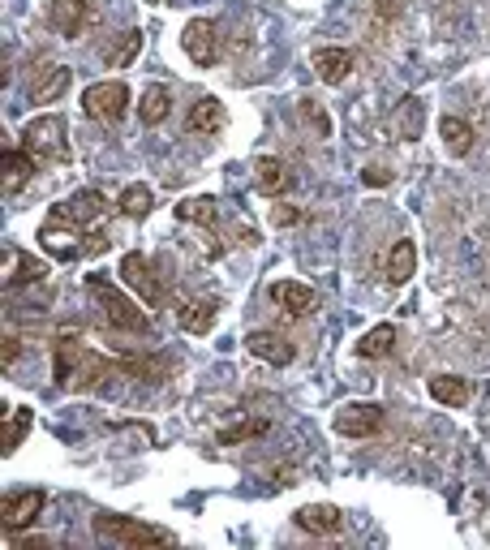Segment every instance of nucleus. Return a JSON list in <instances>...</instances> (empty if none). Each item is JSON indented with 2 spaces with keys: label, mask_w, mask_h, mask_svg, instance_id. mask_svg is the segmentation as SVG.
<instances>
[{
  "label": "nucleus",
  "mask_w": 490,
  "mask_h": 550,
  "mask_svg": "<svg viewBox=\"0 0 490 550\" xmlns=\"http://www.w3.org/2000/svg\"><path fill=\"white\" fill-rule=\"evenodd\" d=\"M181 43H185V52H190L194 65L211 69L215 61H220V31H215L211 18H194V22L181 31Z\"/></svg>",
  "instance_id": "nucleus-9"
},
{
  "label": "nucleus",
  "mask_w": 490,
  "mask_h": 550,
  "mask_svg": "<svg viewBox=\"0 0 490 550\" xmlns=\"http://www.w3.org/2000/svg\"><path fill=\"white\" fill-rule=\"evenodd\" d=\"M168 112H172V91L168 86H151V91L142 95V104H138V121L147 129H155V125L168 121Z\"/></svg>",
  "instance_id": "nucleus-24"
},
{
  "label": "nucleus",
  "mask_w": 490,
  "mask_h": 550,
  "mask_svg": "<svg viewBox=\"0 0 490 550\" xmlns=\"http://www.w3.org/2000/svg\"><path fill=\"white\" fill-rule=\"evenodd\" d=\"M297 529L306 533H340V512L331 503H310V508L297 512Z\"/></svg>",
  "instance_id": "nucleus-25"
},
{
  "label": "nucleus",
  "mask_w": 490,
  "mask_h": 550,
  "mask_svg": "<svg viewBox=\"0 0 490 550\" xmlns=\"http://www.w3.org/2000/svg\"><path fill=\"white\" fill-rule=\"evenodd\" d=\"M413 267H417V250H413V241H396V245H392V254H387V284H392V288L409 284V280H413Z\"/></svg>",
  "instance_id": "nucleus-22"
},
{
  "label": "nucleus",
  "mask_w": 490,
  "mask_h": 550,
  "mask_svg": "<svg viewBox=\"0 0 490 550\" xmlns=\"http://www.w3.org/2000/svg\"><path fill=\"white\" fill-rule=\"evenodd\" d=\"M177 220L181 224L220 228V202H215V198H185V202H177Z\"/></svg>",
  "instance_id": "nucleus-23"
},
{
  "label": "nucleus",
  "mask_w": 490,
  "mask_h": 550,
  "mask_svg": "<svg viewBox=\"0 0 490 550\" xmlns=\"http://www.w3.org/2000/svg\"><path fill=\"white\" fill-rule=\"evenodd\" d=\"M280 228H288V224H301V211L297 207H276V215H271Z\"/></svg>",
  "instance_id": "nucleus-37"
},
{
  "label": "nucleus",
  "mask_w": 490,
  "mask_h": 550,
  "mask_svg": "<svg viewBox=\"0 0 490 550\" xmlns=\"http://www.w3.org/2000/svg\"><path fill=\"white\" fill-rule=\"evenodd\" d=\"M271 301H276L284 314H310L314 306H319V293H314L310 284L280 280V284H271Z\"/></svg>",
  "instance_id": "nucleus-14"
},
{
  "label": "nucleus",
  "mask_w": 490,
  "mask_h": 550,
  "mask_svg": "<svg viewBox=\"0 0 490 550\" xmlns=\"http://www.w3.org/2000/svg\"><path fill=\"white\" fill-rule=\"evenodd\" d=\"M147 5H160V0H147Z\"/></svg>",
  "instance_id": "nucleus-39"
},
{
  "label": "nucleus",
  "mask_w": 490,
  "mask_h": 550,
  "mask_svg": "<svg viewBox=\"0 0 490 550\" xmlns=\"http://www.w3.org/2000/svg\"><path fill=\"white\" fill-rule=\"evenodd\" d=\"M86 293H91L99 318H104L112 331H121V336H151V331H155L151 314L138 310L134 301H129L121 288L108 280V275H86Z\"/></svg>",
  "instance_id": "nucleus-2"
},
{
  "label": "nucleus",
  "mask_w": 490,
  "mask_h": 550,
  "mask_svg": "<svg viewBox=\"0 0 490 550\" xmlns=\"http://www.w3.org/2000/svg\"><path fill=\"white\" fill-rule=\"evenodd\" d=\"M439 138H443V147H448L452 155H469L473 151V125L460 121V117H443L439 121Z\"/></svg>",
  "instance_id": "nucleus-27"
},
{
  "label": "nucleus",
  "mask_w": 490,
  "mask_h": 550,
  "mask_svg": "<svg viewBox=\"0 0 490 550\" xmlns=\"http://www.w3.org/2000/svg\"><path fill=\"white\" fill-rule=\"evenodd\" d=\"M138 52H142V35H138V31H129L121 43H112V48L104 52V65H108V69H125Z\"/></svg>",
  "instance_id": "nucleus-31"
},
{
  "label": "nucleus",
  "mask_w": 490,
  "mask_h": 550,
  "mask_svg": "<svg viewBox=\"0 0 490 550\" xmlns=\"http://www.w3.org/2000/svg\"><path fill=\"white\" fill-rule=\"evenodd\" d=\"M185 129L190 134H220L224 129V104L220 99H198V104L190 108V121H185Z\"/></svg>",
  "instance_id": "nucleus-21"
},
{
  "label": "nucleus",
  "mask_w": 490,
  "mask_h": 550,
  "mask_svg": "<svg viewBox=\"0 0 490 550\" xmlns=\"http://www.w3.org/2000/svg\"><path fill=\"white\" fill-rule=\"evenodd\" d=\"M362 181H366V185H374V190H379V185H387V181H392V172H387V168H366V172H362Z\"/></svg>",
  "instance_id": "nucleus-38"
},
{
  "label": "nucleus",
  "mask_w": 490,
  "mask_h": 550,
  "mask_svg": "<svg viewBox=\"0 0 490 550\" xmlns=\"http://www.w3.org/2000/svg\"><path fill=\"white\" fill-rule=\"evenodd\" d=\"M82 112H86L91 121L117 125L125 112H129V86H125V82H95V86H86Z\"/></svg>",
  "instance_id": "nucleus-5"
},
{
  "label": "nucleus",
  "mask_w": 490,
  "mask_h": 550,
  "mask_svg": "<svg viewBox=\"0 0 490 550\" xmlns=\"http://www.w3.org/2000/svg\"><path fill=\"white\" fill-rule=\"evenodd\" d=\"M121 370L138 374L142 383H164V374H168V357H129V361H121Z\"/></svg>",
  "instance_id": "nucleus-29"
},
{
  "label": "nucleus",
  "mask_w": 490,
  "mask_h": 550,
  "mask_svg": "<svg viewBox=\"0 0 490 550\" xmlns=\"http://www.w3.org/2000/svg\"><path fill=\"white\" fill-rule=\"evenodd\" d=\"M254 185H258V194H284L288 185H293V168H288L284 159H276V155H258Z\"/></svg>",
  "instance_id": "nucleus-15"
},
{
  "label": "nucleus",
  "mask_w": 490,
  "mask_h": 550,
  "mask_svg": "<svg viewBox=\"0 0 490 550\" xmlns=\"http://www.w3.org/2000/svg\"><path fill=\"white\" fill-rule=\"evenodd\" d=\"M35 413L31 409H5V422H0V452H18V443L31 434Z\"/></svg>",
  "instance_id": "nucleus-20"
},
{
  "label": "nucleus",
  "mask_w": 490,
  "mask_h": 550,
  "mask_svg": "<svg viewBox=\"0 0 490 550\" xmlns=\"http://www.w3.org/2000/svg\"><path fill=\"white\" fill-rule=\"evenodd\" d=\"M267 434V417H245V422L220 430V447H233V443H245V439H258Z\"/></svg>",
  "instance_id": "nucleus-32"
},
{
  "label": "nucleus",
  "mask_w": 490,
  "mask_h": 550,
  "mask_svg": "<svg viewBox=\"0 0 490 550\" xmlns=\"http://www.w3.org/2000/svg\"><path fill=\"white\" fill-rule=\"evenodd\" d=\"M5 258H9L5 284H35V280H43V275H48V267L35 263L31 254H13V250H5Z\"/></svg>",
  "instance_id": "nucleus-28"
},
{
  "label": "nucleus",
  "mask_w": 490,
  "mask_h": 550,
  "mask_svg": "<svg viewBox=\"0 0 490 550\" xmlns=\"http://www.w3.org/2000/svg\"><path fill=\"white\" fill-rule=\"evenodd\" d=\"M121 280L134 288V293L147 301L151 310L164 306V284H160V275L151 271V263H147L142 254H125V258H121Z\"/></svg>",
  "instance_id": "nucleus-7"
},
{
  "label": "nucleus",
  "mask_w": 490,
  "mask_h": 550,
  "mask_svg": "<svg viewBox=\"0 0 490 550\" xmlns=\"http://www.w3.org/2000/svg\"><path fill=\"white\" fill-rule=\"evenodd\" d=\"M374 13H379V22H396L405 13V0H374Z\"/></svg>",
  "instance_id": "nucleus-35"
},
{
  "label": "nucleus",
  "mask_w": 490,
  "mask_h": 550,
  "mask_svg": "<svg viewBox=\"0 0 490 550\" xmlns=\"http://www.w3.org/2000/svg\"><path fill=\"white\" fill-rule=\"evenodd\" d=\"M245 349H250L258 361H267V366H288V361L297 357L293 340L280 336V331H250V336H245Z\"/></svg>",
  "instance_id": "nucleus-12"
},
{
  "label": "nucleus",
  "mask_w": 490,
  "mask_h": 550,
  "mask_svg": "<svg viewBox=\"0 0 490 550\" xmlns=\"http://www.w3.org/2000/svg\"><path fill=\"white\" fill-rule=\"evenodd\" d=\"M0 344H5V349H0V361H5V370H13V361L22 357V340L18 336H5Z\"/></svg>",
  "instance_id": "nucleus-36"
},
{
  "label": "nucleus",
  "mask_w": 490,
  "mask_h": 550,
  "mask_svg": "<svg viewBox=\"0 0 490 550\" xmlns=\"http://www.w3.org/2000/svg\"><path fill=\"white\" fill-rule=\"evenodd\" d=\"M392 344H396V327H392V323H379V327H370L366 336L357 340V357L383 361L387 353H392Z\"/></svg>",
  "instance_id": "nucleus-26"
},
{
  "label": "nucleus",
  "mask_w": 490,
  "mask_h": 550,
  "mask_svg": "<svg viewBox=\"0 0 490 550\" xmlns=\"http://www.w3.org/2000/svg\"><path fill=\"white\" fill-rule=\"evenodd\" d=\"M400 138H422V99H405V104H400Z\"/></svg>",
  "instance_id": "nucleus-33"
},
{
  "label": "nucleus",
  "mask_w": 490,
  "mask_h": 550,
  "mask_svg": "<svg viewBox=\"0 0 490 550\" xmlns=\"http://www.w3.org/2000/svg\"><path fill=\"white\" fill-rule=\"evenodd\" d=\"M69 82H74V74H69L65 65H39L31 86H26V99H31V104H56V99L69 91Z\"/></svg>",
  "instance_id": "nucleus-11"
},
{
  "label": "nucleus",
  "mask_w": 490,
  "mask_h": 550,
  "mask_svg": "<svg viewBox=\"0 0 490 550\" xmlns=\"http://www.w3.org/2000/svg\"><path fill=\"white\" fill-rule=\"evenodd\" d=\"M215 314H220V301L215 297H203V301H185L177 323L181 331H190V336H207V331L215 327Z\"/></svg>",
  "instance_id": "nucleus-18"
},
{
  "label": "nucleus",
  "mask_w": 490,
  "mask_h": 550,
  "mask_svg": "<svg viewBox=\"0 0 490 550\" xmlns=\"http://www.w3.org/2000/svg\"><path fill=\"white\" fill-rule=\"evenodd\" d=\"M430 400L448 404V409H465L473 400V383L460 379V374H435V379H430Z\"/></svg>",
  "instance_id": "nucleus-19"
},
{
  "label": "nucleus",
  "mask_w": 490,
  "mask_h": 550,
  "mask_svg": "<svg viewBox=\"0 0 490 550\" xmlns=\"http://www.w3.org/2000/svg\"><path fill=\"white\" fill-rule=\"evenodd\" d=\"M151 207H155V194L147 185H129V190H121V215H129V220H142Z\"/></svg>",
  "instance_id": "nucleus-30"
},
{
  "label": "nucleus",
  "mask_w": 490,
  "mask_h": 550,
  "mask_svg": "<svg viewBox=\"0 0 490 550\" xmlns=\"http://www.w3.org/2000/svg\"><path fill=\"white\" fill-rule=\"evenodd\" d=\"M314 74H319L327 86H340L353 74V52L349 48H319L314 52Z\"/></svg>",
  "instance_id": "nucleus-17"
},
{
  "label": "nucleus",
  "mask_w": 490,
  "mask_h": 550,
  "mask_svg": "<svg viewBox=\"0 0 490 550\" xmlns=\"http://www.w3.org/2000/svg\"><path fill=\"white\" fill-rule=\"evenodd\" d=\"M301 117H306L314 129H319V134L327 138L331 134V117H323V112H319V104H314V99H301Z\"/></svg>",
  "instance_id": "nucleus-34"
},
{
  "label": "nucleus",
  "mask_w": 490,
  "mask_h": 550,
  "mask_svg": "<svg viewBox=\"0 0 490 550\" xmlns=\"http://www.w3.org/2000/svg\"><path fill=\"white\" fill-rule=\"evenodd\" d=\"M104 215H108V198L95 194V190H82V194H74V198L56 202L52 215H48V220H43V228H39L43 250H52L56 258H61V263H74V258H78L69 241H78L82 254H104V250H108V237L95 233Z\"/></svg>",
  "instance_id": "nucleus-1"
},
{
  "label": "nucleus",
  "mask_w": 490,
  "mask_h": 550,
  "mask_svg": "<svg viewBox=\"0 0 490 550\" xmlns=\"http://www.w3.org/2000/svg\"><path fill=\"white\" fill-rule=\"evenodd\" d=\"M52 353H56V387H65V392H74V383H78V370L86 366V357H91V349L82 344L78 331H61V336L52 340Z\"/></svg>",
  "instance_id": "nucleus-6"
},
{
  "label": "nucleus",
  "mask_w": 490,
  "mask_h": 550,
  "mask_svg": "<svg viewBox=\"0 0 490 550\" xmlns=\"http://www.w3.org/2000/svg\"><path fill=\"white\" fill-rule=\"evenodd\" d=\"M0 159H5V194L9 198L22 194L26 185H31V177H35V155L26 151V147H18V151L5 147V155H0Z\"/></svg>",
  "instance_id": "nucleus-16"
},
{
  "label": "nucleus",
  "mask_w": 490,
  "mask_h": 550,
  "mask_svg": "<svg viewBox=\"0 0 490 550\" xmlns=\"http://www.w3.org/2000/svg\"><path fill=\"white\" fill-rule=\"evenodd\" d=\"M48 18L65 39H78L86 18H91V5L86 0H48Z\"/></svg>",
  "instance_id": "nucleus-13"
},
{
  "label": "nucleus",
  "mask_w": 490,
  "mask_h": 550,
  "mask_svg": "<svg viewBox=\"0 0 490 550\" xmlns=\"http://www.w3.org/2000/svg\"><path fill=\"white\" fill-rule=\"evenodd\" d=\"M387 426V413L379 404H344L336 413V430L349 434V439H374V434H383Z\"/></svg>",
  "instance_id": "nucleus-8"
},
{
  "label": "nucleus",
  "mask_w": 490,
  "mask_h": 550,
  "mask_svg": "<svg viewBox=\"0 0 490 550\" xmlns=\"http://www.w3.org/2000/svg\"><path fill=\"white\" fill-rule=\"evenodd\" d=\"M69 129H65V117H56V112H48V117H39L22 129V147L31 151L35 159H43V164H69Z\"/></svg>",
  "instance_id": "nucleus-4"
},
{
  "label": "nucleus",
  "mask_w": 490,
  "mask_h": 550,
  "mask_svg": "<svg viewBox=\"0 0 490 550\" xmlns=\"http://www.w3.org/2000/svg\"><path fill=\"white\" fill-rule=\"evenodd\" d=\"M95 533L104 542H117L125 550H147V546H177L168 529H155V525H142V520H129V516H95Z\"/></svg>",
  "instance_id": "nucleus-3"
},
{
  "label": "nucleus",
  "mask_w": 490,
  "mask_h": 550,
  "mask_svg": "<svg viewBox=\"0 0 490 550\" xmlns=\"http://www.w3.org/2000/svg\"><path fill=\"white\" fill-rule=\"evenodd\" d=\"M43 503H48V495H43V490H22V495H5V503H0V525H5L9 538L31 525V520L43 512Z\"/></svg>",
  "instance_id": "nucleus-10"
}]
</instances>
